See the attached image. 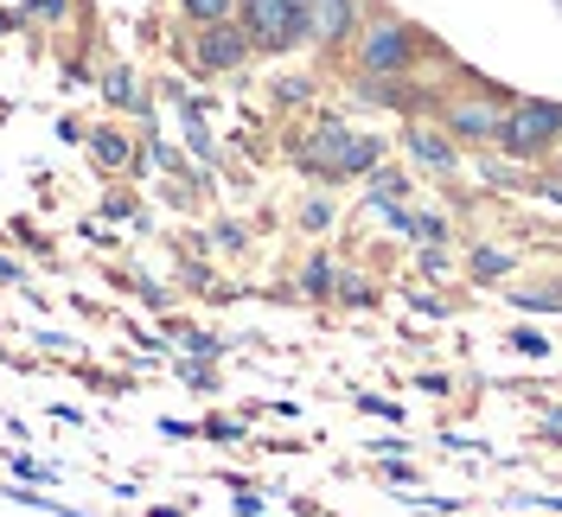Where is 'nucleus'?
Wrapping results in <instances>:
<instances>
[{"label":"nucleus","mask_w":562,"mask_h":517,"mask_svg":"<svg viewBox=\"0 0 562 517\" xmlns=\"http://www.w3.org/2000/svg\"><path fill=\"white\" fill-rule=\"evenodd\" d=\"M378 160H384V147L371 135H358V128H346V122H319L314 135L301 141V167L314 179H358Z\"/></svg>","instance_id":"nucleus-1"},{"label":"nucleus","mask_w":562,"mask_h":517,"mask_svg":"<svg viewBox=\"0 0 562 517\" xmlns=\"http://www.w3.org/2000/svg\"><path fill=\"white\" fill-rule=\"evenodd\" d=\"M249 45L262 52H294L314 38V0H237Z\"/></svg>","instance_id":"nucleus-2"},{"label":"nucleus","mask_w":562,"mask_h":517,"mask_svg":"<svg viewBox=\"0 0 562 517\" xmlns=\"http://www.w3.org/2000/svg\"><path fill=\"white\" fill-rule=\"evenodd\" d=\"M557 141H562V103H550V97H512L505 128H498V147L512 160H543Z\"/></svg>","instance_id":"nucleus-3"},{"label":"nucleus","mask_w":562,"mask_h":517,"mask_svg":"<svg viewBox=\"0 0 562 517\" xmlns=\"http://www.w3.org/2000/svg\"><path fill=\"white\" fill-rule=\"evenodd\" d=\"M409 58H416V33H409L403 20H378L371 33L358 38V65H364V77H403Z\"/></svg>","instance_id":"nucleus-4"},{"label":"nucleus","mask_w":562,"mask_h":517,"mask_svg":"<svg viewBox=\"0 0 562 517\" xmlns=\"http://www.w3.org/2000/svg\"><path fill=\"white\" fill-rule=\"evenodd\" d=\"M249 58V33L244 26H224V20H205L199 26V65L205 70H231Z\"/></svg>","instance_id":"nucleus-5"},{"label":"nucleus","mask_w":562,"mask_h":517,"mask_svg":"<svg viewBox=\"0 0 562 517\" xmlns=\"http://www.w3.org/2000/svg\"><path fill=\"white\" fill-rule=\"evenodd\" d=\"M498 128H505V109L498 103H454L448 109V135H460V141H498Z\"/></svg>","instance_id":"nucleus-6"},{"label":"nucleus","mask_w":562,"mask_h":517,"mask_svg":"<svg viewBox=\"0 0 562 517\" xmlns=\"http://www.w3.org/2000/svg\"><path fill=\"white\" fill-rule=\"evenodd\" d=\"M358 33V0H314V38L319 45H346V38Z\"/></svg>","instance_id":"nucleus-7"},{"label":"nucleus","mask_w":562,"mask_h":517,"mask_svg":"<svg viewBox=\"0 0 562 517\" xmlns=\"http://www.w3.org/2000/svg\"><path fill=\"white\" fill-rule=\"evenodd\" d=\"M403 147H409V154H416L422 167H435V172H448L460 160L454 147H448V141L441 135H428V128H409V135H403Z\"/></svg>","instance_id":"nucleus-8"},{"label":"nucleus","mask_w":562,"mask_h":517,"mask_svg":"<svg viewBox=\"0 0 562 517\" xmlns=\"http://www.w3.org/2000/svg\"><path fill=\"white\" fill-rule=\"evenodd\" d=\"M90 154H97L103 167H122V160H128V141L109 135V128H103V135H90Z\"/></svg>","instance_id":"nucleus-9"},{"label":"nucleus","mask_w":562,"mask_h":517,"mask_svg":"<svg viewBox=\"0 0 562 517\" xmlns=\"http://www.w3.org/2000/svg\"><path fill=\"white\" fill-rule=\"evenodd\" d=\"M301 281H307V294H333V262H307V269H301Z\"/></svg>","instance_id":"nucleus-10"},{"label":"nucleus","mask_w":562,"mask_h":517,"mask_svg":"<svg viewBox=\"0 0 562 517\" xmlns=\"http://www.w3.org/2000/svg\"><path fill=\"white\" fill-rule=\"evenodd\" d=\"M505 269H512V256H498V249H480V256H473V276H480V281L505 276Z\"/></svg>","instance_id":"nucleus-11"},{"label":"nucleus","mask_w":562,"mask_h":517,"mask_svg":"<svg viewBox=\"0 0 562 517\" xmlns=\"http://www.w3.org/2000/svg\"><path fill=\"white\" fill-rule=\"evenodd\" d=\"M231 7H237V0H186V13H192L199 26H205V20H224Z\"/></svg>","instance_id":"nucleus-12"},{"label":"nucleus","mask_w":562,"mask_h":517,"mask_svg":"<svg viewBox=\"0 0 562 517\" xmlns=\"http://www.w3.org/2000/svg\"><path fill=\"white\" fill-rule=\"evenodd\" d=\"M518 307H562V288H518Z\"/></svg>","instance_id":"nucleus-13"},{"label":"nucleus","mask_w":562,"mask_h":517,"mask_svg":"<svg viewBox=\"0 0 562 517\" xmlns=\"http://www.w3.org/2000/svg\"><path fill=\"white\" fill-rule=\"evenodd\" d=\"M512 345H518V351H530V358H543V351H550V339H543V333H512Z\"/></svg>","instance_id":"nucleus-14"},{"label":"nucleus","mask_w":562,"mask_h":517,"mask_svg":"<svg viewBox=\"0 0 562 517\" xmlns=\"http://www.w3.org/2000/svg\"><path fill=\"white\" fill-rule=\"evenodd\" d=\"M205 435H211V441H244V435H237V422H205Z\"/></svg>","instance_id":"nucleus-15"},{"label":"nucleus","mask_w":562,"mask_h":517,"mask_svg":"<svg viewBox=\"0 0 562 517\" xmlns=\"http://www.w3.org/2000/svg\"><path fill=\"white\" fill-rule=\"evenodd\" d=\"M537 192H543V199H550V205H562V186H557V179H543V186H537Z\"/></svg>","instance_id":"nucleus-16"}]
</instances>
